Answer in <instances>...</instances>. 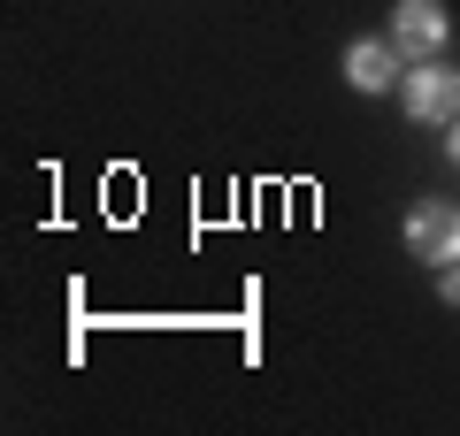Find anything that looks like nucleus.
<instances>
[{
	"label": "nucleus",
	"instance_id": "1",
	"mask_svg": "<svg viewBox=\"0 0 460 436\" xmlns=\"http://www.w3.org/2000/svg\"><path fill=\"white\" fill-rule=\"evenodd\" d=\"M407 253L422 260V268H453V260H460V207H445V199H414V207H407Z\"/></svg>",
	"mask_w": 460,
	"mask_h": 436
},
{
	"label": "nucleus",
	"instance_id": "2",
	"mask_svg": "<svg viewBox=\"0 0 460 436\" xmlns=\"http://www.w3.org/2000/svg\"><path fill=\"white\" fill-rule=\"evenodd\" d=\"M399 108H407L414 123H429V130L460 123V77L445 62H422L414 77H399Z\"/></svg>",
	"mask_w": 460,
	"mask_h": 436
},
{
	"label": "nucleus",
	"instance_id": "3",
	"mask_svg": "<svg viewBox=\"0 0 460 436\" xmlns=\"http://www.w3.org/2000/svg\"><path fill=\"white\" fill-rule=\"evenodd\" d=\"M445 39H453L445 0H399V8H392V47H399V54L429 62V54H445Z\"/></svg>",
	"mask_w": 460,
	"mask_h": 436
},
{
	"label": "nucleus",
	"instance_id": "4",
	"mask_svg": "<svg viewBox=\"0 0 460 436\" xmlns=\"http://www.w3.org/2000/svg\"><path fill=\"white\" fill-rule=\"evenodd\" d=\"M345 84H353V92H392L399 84V47H384V39L345 47Z\"/></svg>",
	"mask_w": 460,
	"mask_h": 436
},
{
	"label": "nucleus",
	"instance_id": "5",
	"mask_svg": "<svg viewBox=\"0 0 460 436\" xmlns=\"http://www.w3.org/2000/svg\"><path fill=\"white\" fill-rule=\"evenodd\" d=\"M438 291H445V307H460V260H453V268H438Z\"/></svg>",
	"mask_w": 460,
	"mask_h": 436
},
{
	"label": "nucleus",
	"instance_id": "6",
	"mask_svg": "<svg viewBox=\"0 0 460 436\" xmlns=\"http://www.w3.org/2000/svg\"><path fill=\"white\" fill-rule=\"evenodd\" d=\"M445 153H453V169H460V123H445Z\"/></svg>",
	"mask_w": 460,
	"mask_h": 436
}]
</instances>
